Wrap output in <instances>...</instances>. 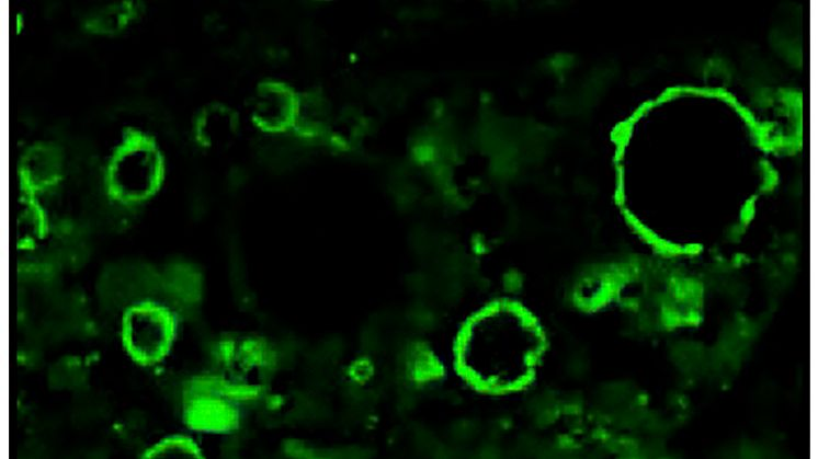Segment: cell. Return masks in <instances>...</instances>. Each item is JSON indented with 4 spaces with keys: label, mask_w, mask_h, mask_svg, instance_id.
Wrapping results in <instances>:
<instances>
[{
    "label": "cell",
    "mask_w": 818,
    "mask_h": 459,
    "mask_svg": "<svg viewBox=\"0 0 818 459\" xmlns=\"http://www.w3.org/2000/svg\"><path fill=\"white\" fill-rule=\"evenodd\" d=\"M135 12V4L132 2H113L94 11L88 20V26L98 33H116L128 23Z\"/></svg>",
    "instance_id": "12"
},
{
    "label": "cell",
    "mask_w": 818,
    "mask_h": 459,
    "mask_svg": "<svg viewBox=\"0 0 818 459\" xmlns=\"http://www.w3.org/2000/svg\"><path fill=\"white\" fill-rule=\"evenodd\" d=\"M545 349L544 330L526 308L496 301L478 309L462 325L454 357L468 382L485 391L507 392L533 378Z\"/></svg>",
    "instance_id": "1"
},
{
    "label": "cell",
    "mask_w": 818,
    "mask_h": 459,
    "mask_svg": "<svg viewBox=\"0 0 818 459\" xmlns=\"http://www.w3.org/2000/svg\"><path fill=\"white\" fill-rule=\"evenodd\" d=\"M177 335V317L161 302L139 300L129 305L122 314V346L138 366L154 367L166 360L173 348Z\"/></svg>",
    "instance_id": "2"
},
{
    "label": "cell",
    "mask_w": 818,
    "mask_h": 459,
    "mask_svg": "<svg viewBox=\"0 0 818 459\" xmlns=\"http://www.w3.org/2000/svg\"><path fill=\"white\" fill-rule=\"evenodd\" d=\"M332 115L327 101L319 94L298 95L293 129L305 137L328 135Z\"/></svg>",
    "instance_id": "10"
},
{
    "label": "cell",
    "mask_w": 818,
    "mask_h": 459,
    "mask_svg": "<svg viewBox=\"0 0 818 459\" xmlns=\"http://www.w3.org/2000/svg\"><path fill=\"white\" fill-rule=\"evenodd\" d=\"M14 227L19 249L35 248L48 233L46 210L26 187L16 200Z\"/></svg>",
    "instance_id": "9"
},
{
    "label": "cell",
    "mask_w": 818,
    "mask_h": 459,
    "mask_svg": "<svg viewBox=\"0 0 818 459\" xmlns=\"http://www.w3.org/2000/svg\"><path fill=\"white\" fill-rule=\"evenodd\" d=\"M141 459L204 458L198 444L189 435L172 434L164 436L147 447Z\"/></svg>",
    "instance_id": "11"
},
{
    "label": "cell",
    "mask_w": 818,
    "mask_h": 459,
    "mask_svg": "<svg viewBox=\"0 0 818 459\" xmlns=\"http://www.w3.org/2000/svg\"><path fill=\"white\" fill-rule=\"evenodd\" d=\"M297 101L298 95L285 83L261 82L250 99V117L266 134H284L294 127Z\"/></svg>",
    "instance_id": "6"
},
{
    "label": "cell",
    "mask_w": 818,
    "mask_h": 459,
    "mask_svg": "<svg viewBox=\"0 0 818 459\" xmlns=\"http://www.w3.org/2000/svg\"><path fill=\"white\" fill-rule=\"evenodd\" d=\"M216 360L220 371L215 377L229 398L238 402L259 395L261 387L252 375L268 364V351L261 342L226 340L218 345Z\"/></svg>",
    "instance_id": "5"
},
{
    "label": "cell",
    "mask_w": 818,
    "mask_h": 459,
    "mask_svg": "<svg viewBox=\"0 0 818 459\" xmlns=\"http://www.w3.org/2000/svg\"><path fill=\"white\" fill-rule=\"evenodd\" d=\"M239 129L236 112L221 103L204 107L196 117L194 133L197 141L208 148H221L234 140Z\"/></svg>",
    "instance_id": "8"
},
{
    "label": "cell",
    "mask_w": 818,
    "mask_h": 459,
    "mask_svg": "<svg viewBox=\"0 0 818 459\" xmlns=\"http://www.w3.org/2000/svg\"><path fill=\"white\" fill-rule=\"evenodd\" d=\"M64 158L57 147L49 144H37L23 156L21 179L23 186L32 191L46 190L53 186L61 175Z\"/></svg>",
    "instance_id": "7"
},
{
    "label": "cell",
    "mask_w": 818,
    "mask_h": 459,
    "mask_svg": "<svg viewBox=\"0 0 818 459\" xmlns=\"http://www.w3.org/2000/svg\"><path fill=\"white\" fill-rule=\"evenodd\" d=\"M163 175V160L157 145L146 135L128 133L113 152L106 184L113 196L125 203L150 197Z\"/></svg>",
    "instance_id": "3"
},
{
    "label": "cell",
    "mask_w": 818,
    "mask_h": 459,
    "mask_svg": "<svg viewBox=\"0 0 818 459\" xmlns=\"http://www.w3.org/2000/svg\"><path fill=\"white\" fill-rule=\"evenodd\" d=\"M181 415L189 429L212 435L237 431L241 420L237 401L223 391L215 376L196 377L185 383Z\"/></svg>",
    "instance_id": "4"
}]
</instances>
